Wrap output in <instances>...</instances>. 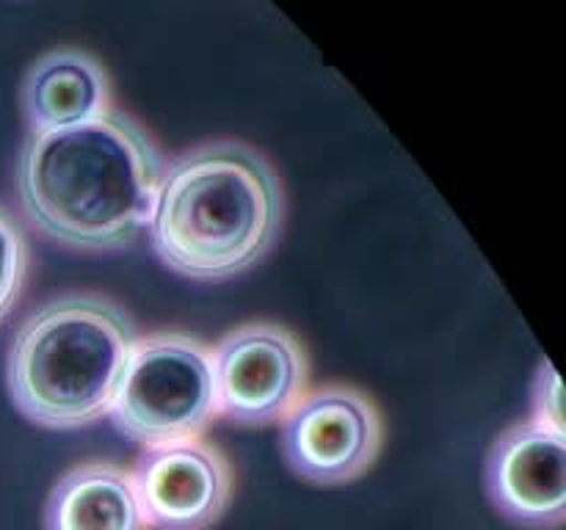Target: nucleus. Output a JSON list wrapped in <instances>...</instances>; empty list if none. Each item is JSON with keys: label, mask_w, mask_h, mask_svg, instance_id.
Returning a JSON list of instances; mask_svg holds the SVG:
<instances>
[{"label": "nucleus", "mask_w": 566, "mask_h": 530, "mask_svg": "<svg viewBox=\"0 0 566 530\" xmlns=\"http://www.w3.org/2000/svg\"><path fill=\"white\" fill-rule=\"evenodd\" d=\"M166 158L127 110L59 132H28L17 160L22 213L77 252H122L149 226Z\"/></svg>", "instance_id": "f257e3e1"}, {"label": "nucleus", "mask_w": 566, "mask_h": 530, "mask_svg": "<svg viewBox=\"0 0 566 530\" xmlns=\"http://www.w3.org/2000/svg\"><path fill=\"white\" fill-rule=\"evenodd\" d=\"M285 226V186L252 144L216 138L166 163L149 215L160 263L197 282H224L260 263Z\"/></svg>", "instance_id": "f03ea898"}, {"label": "nucleus", "mask_w": 566, "mask_h": 530, "mask_svg": "<svg viewBox=\"0 0 566 530\" xmlns=\"http://www.w3.org/2000/svg\"><path fill=\"white\" fill-rule=\"evenodd\" d=\"M138 329L119 301L72 290L33 309L6 359L14 406L53 431L86 428L108 414Z\"/></svg>", "instance_id": "7ed1b4c3"}, {"label": "nucleus", "mask_w": 566, "mask_h": 530, "mask_svg": "<svg viewBox=\"0 0 566 530\" xmlns=\"http://www.w3.org/2000/svg\"><path fill=\"white\" fill-rule=\"evenodd\" d=\"M108 417L142 447L202 439L219 417L213 346L171 329L138 335Z\"/></svg>", "instance_id": "20e7f679"}, {"label": "nucleus", "mask_w": 566, "mask_h": 530, "mask_svg": "<svg viewBox=\"0 0 566 530\" xmlns=\"http://www.w3.org/2000/svg\"><path fill=\"white\" fill-rule=\"evenodd\" d=\"M282 456L302 480L343 486L363 478L385 445V417L374 395L329 381L304 392L282 420Z\"/></svg>", "instance_id": "39448f33"}, {"label": "nucleus", "mask_w": 566, "mask_h": 530, "mask_svg": "<svg viewBox=\"0 0 566 530\" xmlns=\"http://www.w3.org/2000/svg\"><path fill=\"white\" fill-rule=\"evenodd\" d=\"M219 417L238 425H274L310 390V353L302 337L276 320H247L213 346Z\"/></svg>", "instance_id": "423d86ee"}, {"label": "nucleus", "mask_w": 566, "mask_h": 530, "mask_svg": "<svg viewBox=\"0 0 566 530\" xmlns=\"http://www.w3.org/2000/svg\"><path fill=\"white\" fill-rule=\"evenodd\" d=\"M130 475L144 519L155 530H210L235 495L230 458L205 436L144 447Z\"/></svg>", "instance_id": "0eeeda50"}, {"label": "nucleus", "mask_w": 566, "mask_h": 530, "mask_svg": "<svg viewBox=\"0 0 566 530\" xmlns=\"http://www.w3.org/2000/svg\"><path fill=\"white\" fill-rule=\"evenodd\" d=\"M486 491L497 513L534 530L566 519V434L534 420L509 425L486 456Z\"/></svg>", "instance_id": "6e6552de"}, {"label": "nucleus", "mask_w": 566, "mask_h": 530, "mask_svg": "<svg viewBox=\"0 0 566 530\" xmlns=\"http://www.w3.org/2000/svg\"><path fill=\"white\" fill-rule=\"evenodd\" d=\"M20 103L31 132H59L111 114L114 86L88 50L59 47L28 66Z\"/></svg>", "instance_id": "1a4fd4ad"}, {"label": "nucleus", "mask_w": 566, "mask_h": 530, "mask_svg": "<svg viewBox=\"0 0 566 530\" xmlns=\"http://www.w3.org/2000/svg\"><path fill=\"white\" fill-rule=\"evenodd\" d=\"M44 530H149L130 469L103 458L66 469L44 502Z\"/></svg>", "instance_id": "9d476101"}, {"label": "nucleus", "mask_w": 566, "mask_h": 530, "mask_svg": "<svg viewBox=\"0 0 566 530\" xmlns=\"http://www.w3.org/2000/svg\"><path fill=\"white\" fill-rule=\"evenodd\" d=\"M28 274H31V246L25 230L14 213L0 204V324L20 304Z\"/></svg>", "instance_id": "9b49d317"}, {"label": "nucleus", "mask_w": 566, "mask_h": 530, "mask_svg": "<svg viewBox=\"0 0 566 530\" xmlns=\"http://www.w3.org/2000/svg\"><path fill=\"white\" fill-rule=\"evenodd\" d=\"M534 423L545 428L564 434V398H562V379L551 362H542L539 375L534 381Z\"/></svg>", "instance_id": "f8f14e48"}]
</instances>
